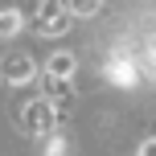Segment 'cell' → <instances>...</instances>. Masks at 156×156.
<instances>
[{
    "instance_id": "obj_1",
    "label": "cell",
    "mask_w": 156,
    "mask_h": 156,
    "mask_svg": "<svg viewBox=\"0 0 156 156\" xmlns=\"http://www.w3.org/2000/svg\"><path fill=\"white\" fill-rule=\"evenodd\" d=\"M37 16H41V33H49V37H58V33L70 29V16H66V8L58 4V0H37Z\"/></svg>"
},
{
    "instance_id": "obj_2",
    "label": "cell",
    "mask_w": 156,
    "mask_h": 156,
    "mask_svg": "<svg viewBox=\"0 0 156 156\" xmlns=\"http://www.w3.org/2000/svg\"><path fill=\"white\" fill-rule=\"evenodd\" d=\"M25 132L49 136L54 132V107H49V103H29V107H25Z\"/></svg>"
},
{
    "instance_id": "obj_3",
    "label": "cell",
    "mask_w": 156,
    "mask_h": 156,
    "mask_svg": "<svg viewBox=\"0 0 156 156\" xmlns=\"http://www.w3.org/2000/svg\"><path fill=\"white\" fill-rule=\"evenodd\" d=\"M0 74H4L8 82H29V78H33V62L25 54H16V58H8V62L0 66Z\"/></svg>"
},
{
    "instance_id": "obj_4",
    "label": "cell",
    "mask_w": 156,
    "mask_h": 156,
    "mask_svg": "<svg viewBox=\"0 0 156 156\" xmlns=\"http://www.w3.org/2000/svg\"><path fill=\"white\" fill-rule=\"evenodd\" d=\"M74 74V58L70 54H54L49 58V78H70Z\"/></svg>"
},
{
    "instance_id": "obj_5",
    "label": "cell",
    "mask_w": 156,
    "mask_h": 156,
    "mask_svg": "<svg viewBox=\"0 0 156 156\" xmlns=\"http://www.w3.org/2000/svg\"><path fill=\"white\" fill-rule=\"evenodd\" d=\"M66 4H70L74 12H99V8H103V0H66Z\"/></svg>"
},
{
    "instance_id": "obj_6",
    "label": "cell",
    "mask_w": 156,
    "mask_h": 156,
    "mask_svg": "<svg viewBox=\"0 0 156 156\" xmlns=\"http://www.w3.org/2000/svg\"><path fill=\"white\" fill-rule=\"evenodd\" d=\"M16 25H21L16 12H0V33H16Z\"/></svg>"
},
{
    "instance_id": "obj_7",
    "label": "cell",
    "mask_w": 156,
    "mask_h": 156,
    "mask_svg": "<svg viewBox=\"0 0 156 156\" xmlns=\"http://www.w3.org/2000/svg\"><path fill=\"white\" fill-rule=\"evenodd\" d=\"M144 70H148V78H156V49H148V54H140Z\"/></svg>"
},
{
    "instance_id": "obj_8",
    "label": "cell",
    "mask_w": 156,
    "mask_h": 156,
    "mask_svg": "<svg viewBox=\"0 0 156 156\" xmlns=\"http://www.w3.org/2000/svg\"><path fill=\"white\" fill-rule=\"evenodd\" d=\"M140 156H156V140H148V144H144V148H140Z\"/></svg>"
}]
</instances>
